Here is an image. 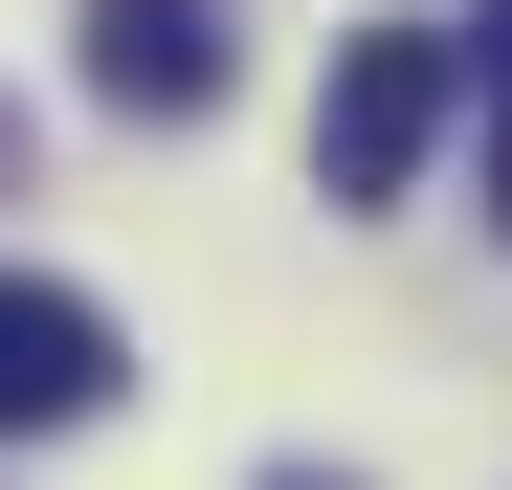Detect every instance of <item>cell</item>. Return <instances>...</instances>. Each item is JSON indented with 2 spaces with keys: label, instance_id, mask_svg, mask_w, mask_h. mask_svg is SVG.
<instances>
[{
  "label": "cell",
  "instance_id": "cell-1",
  "mask_svg": "<svg viewBox=\"0 0 512 490\" xmlns=\"http://www.w3.org/2000/svg\"><path fill=\"white\" fill-rule=\"evenodd\" d=\"M423 134H446V23H357L334 90H312V179H334V201H401Z\"/></svg>",
  "mask_w": 512,
  "mask_h": 490
},
{
  "label": "cell",
  "instance_id": "cell-2",
  "mask_svg": "<svg viewBox=\"0 0 512 490\" xmlns=\"http://www.w3.org/2000/svg\"><path fill=\"white\" fill-rule=\"evenodd\" d=\"M134 357H112V312L90 290H45V268H0V446H45V424H90Z\"/></svg>",
  "mask_w": 512,
  "mask_h": 490
},
{
  "label": "cell",
  "instance_id": "cell-3",
  "mask_svg": "<svg viewBox=\"0 0 512 490\" xmlns=\"http://www.w3.org/2000/svg\"><path fill=\"white\" fill-rule=\"evenodd\" d=\"M90 90L112 112H223V0H90Z\"/></svg>",
  "mask_w": 512,
  "mask_h": 490
},
{
  "label": "cell",
  "instance_id": "cell-4",
  "mask_svg": "<svg viewBox=\"0 0 512 490\" xmlns=\"http://www.w3.org/2000/svg\"><path fill=\"white\" fill-rule=\"evenodd\" d=\"M446 67H490V223H512V0H468V45Z\"/></svg>",
  "mask_w": 512,
  "mask_h": 490
},
{
  "label": "cell",
  "instance_id": "cell-5",
  "mask_svg": "<svg viewBox=\"0 0 512 490\" xmlns=\"http://www.w3.org/2000/svg\"><path fill=\"white\" fill-rule=\"evenodd\" d=\"M0 179H23V112H0Z\"/></svg>",
  "mask_w": 512,
  "mask_h": 490
},
{
  "label": "cell",
  "instance_id": "cell-6",
  "mask_svg": "<svg viewBox=\"0 0 512 490\" xmlns=\"http://www.w3.org/2000/svg\"><path fill=\"white\" fill-rule=\"evenodd\" d=\"M268 490H334V468H268Z\"/></svg>",
  "mask_w": 512,
  "mask_h": 490
}]
</instances>
